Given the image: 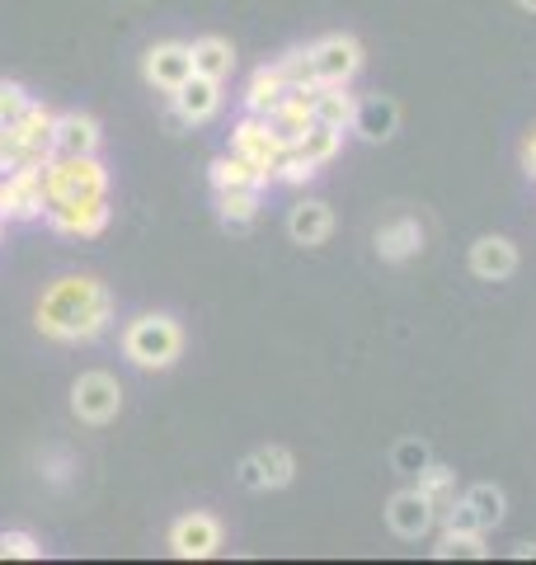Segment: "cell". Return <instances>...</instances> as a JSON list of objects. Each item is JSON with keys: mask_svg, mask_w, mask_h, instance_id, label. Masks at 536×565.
<instances>
[{"mask_svg": "<svg viewBox=\"0 0 536 565\" xmlns=\"http://www.w3.org/2000/svg\"><path fill=\"white\" fill-rule=\"evenodd\" d=\"M207 180H212V189H217V193H222V189H264V184H274L259 166H249L245 156H236V151L217 156V161L207 166Z\"/></svg>", "mask_w": 536, "mask_h": 565, "instance_id": "ffe728a7", "label": "cell"}, {"mask_svg": "<svg viewBox=\"0 0 536 565\" xmlns=\"http://www.w3.org/2000/svg\"><path fill=\"white\" fill-rule=\"evenodd\" d=\"M390 467L400 476H419V471L433 467V452H428L424 438H400V444L390 448Z\"/></svg>", "mask_w": 536, "mask_h": 565, "instance_id": "484cf974", "label": "cell"}, {"mask_svg": "<svg viewBox=\"0 0 536 565\" xmlns=\"http://www.w3.org/2000/svg\"><path fill=\"white\" fill-rule=\"evenodd\" d=\"M315 170H320V166H311L297 147H288V151H282V161H278V184H297V189H301V184L315 180Z\"/></svg>", "mask_w": 536, "mask_h": 565, "instance_id": "f1b7e54d", "label": "cell"}, {"mask_svg": "<svg viewBox=\"0 0 536 565\" xmlns=\"http://www.w3.org/2000/svg\"><path fill=\"white\" fill-rule=\"evenodd\" d=\"M315 90H320V85H292V90L282 95L278 109L268 114V128L278 132L282 147H297L301 132L315 122Z\"/></svg>", "mask_w": 536, "mask_h": 565, "instance_id": "30bf717a", "label": "cell"}, {"mask_svg": "<svg viewBox=\"0 0 536 565\" xmlns=\"http://www.w3.org/2000/svg\"><path fill=\"white\" fill-rule=\"evenodd\" d=\"M231 151L236 156H245L249 166H259L268 180L278 184V161H282V141H278V132L268 128V118H255V114H245L236 128H231Z\"/></svg>", "mask_w": 536, "mask_h": 565, "instance_id": "5b68a950", "label": "cell"}, {"mask_svg": "<svg viewBox=\"0 0 536 565\" xmlns=\"http://www.w3.org/2000/svg\"><path fill=\"white\" fill-rule=\"evenodd\" d=\"M99 151V122L89 114H57L52 118L47 156H95Z\"/></svg>", "mask_w": 536, "mask_h": 565, "instance_id": "4fadbf2b", "label": "cell"}, {"mask_svg": "<svg viewBox=\"0 0 536 565\" xmlns=\"http://www.w3.org/2000/svg\"><path fill=\"white\" fill-rule=\"evenodd\" d=\"M513 556H517V561H527V556L536 561V542H523V546H517V552H513Z\"/></svg>", "mask_w": 536, "mask_h": 565, "instance_id": "836d02e7", "label": "cell"}, {"mask_svg": "<svg viewBox=\"0 0 536 565\" xmlns=\"http://www.w3.org/2000/svg\"><path fill=\"white\" fill-rule=\"evenodd\" d=\"M170 552L179 561H207L222 552V523L212 514H184L170 523Z\"/></svg>", "mask_w": 536, "mask_h": 565, "instance_id": "ba28073f", "label": "cell"}, {"mask_svg": "<svg viewBox=\"0 0 536 565\" xmlns=\"http://www.w3.org/2000/svg\"><path fill=\"white\" fill-rule=\"evenodd\" d=\"M47 226L57 236H81V241H89V236H104L109 232V222H114V207H109V199H89V203H47Z\"/></svg>", "mask_w": 536, "mask_h": 565, "instance_id": "52a82bcc", "label": "cell"}, {"mask_svg": "<svg viewBox=\"0 0 536 565\" xmlns=\"http://www.w3.org/2000/svg\"><path fill=\"white\" fill-rule=\"evenodd\" d=\"M274 66L282 71V81H288V85H315V71H311V47H297V52H288V57H278Z\"/></svg>", "mask_w": 536, "mask_h": 565, "instance_id": "1f68e13d", "label": "cell"}, {"mask_svg": "<svg viewBox=\"0 0 536 565\" xmlns=\"http://www.w3.org/2000/svg\"><path fill=\"white\" fill-rule=\"evenodd\" d=\"M471 274L485 282H504L517 274V245L508 236H480L471 245Z\"/></svg>", "mask_w": 536, "mask_h": 565, "instance_id": "9a60e30c", "label": "cell"}, {"mask_svg": "<svg viewBox=\"0 0 536 565\" xmlns=\"http://www.w3.org/2000/svg\"><path fill=\"white\" fill-rule=\"evenodd\" d=\"M353 114H357V99L349 95V85H320V90H315V122L349 132Z\"/></svg>", "mask_w": 536, "mask_h": 565, "instance_id": "7402d4cb", "label": "cell"}, {"mask_svg": "<svg viewBox=\"0 0 536 565\" xmlns=\"http://www.w3.org/2000/svg\"><path fill=\"white\" fill-rule=\"evenodd\" d=\"M141 71H147V81L156 85V90L174 95L179 85L193 76V47L189 43H156L147 52V66H141Z\"/></svg>", "mask_w": 536, "mask_h": 565, "instance_id": "7c38bea8", "label": "cell"}, {"mask_svg": "<svg viewBox=\"0 0 536 565\" xmlns=\"http://www.w3.org/2000/svg\"><path fill=\"white\" fill-rule=\"evenodd\" d=\"M122 353L147 367V373H160V367H170L179 353H184V330L170 316H137V321L122 330Z\"/></svg>", "mask_w": 536, "mask_h": 565, "instance_id": "3957f363", "label": "cell"}, {"mask_svg": "<svg viewBox=\"0 0 536 565\" xmlns=\"http://www.w3.org/2000/svg\"><path fill=\"white\" fill-rule=\"evenodd\" d=\"M114 321V297L99 278H57L39 302V330L57 344H85Z\"/></svg>", "mask_w": 536, "mask_h": 565, "instance_id": "6da1fadb", "label": "cell"}, {"mask_svg": "<svg viewBox=\"0 0 536 565\" xmlns=\"http://www.w3.org/2000/svg\"><path fill=\"white\" fill-rule=\"evenodd\" d=\"M43 184H47V203L109 199V170L99 166V156H47Z\"/></svg>", "mask_w": 536, "mask_h": 565, "instance_id": "7a4b0ae2", "label": "cell"}, {"mask_svg": "<svg viewBox=\"0 0 536 565\" xmlns=\"http://www.w3.org/2000/svg\"><path fill=\"white\" fill-rule=\"evenodd\" d=\"M353 132L363 141H390L400 132V104L390 95L363 99V104H357V114H353Z\"/></svg>", "mask_w": 536, "mask_h": 565, "instance_id": "2e32d148", "label": "cell"}, {"mask_svg": "<svg viewBox=\"0 0 536 565\" xmlns=\"http://www.w3.org/2000/svg\"><path fill=\"white\" fill-rule=\"evenodd\" d=\"M467 500L480 509V519H485L490 527H499V523H504V490H499V486L480 481V486H471V490H467Z\"/></svg>", "mask_w": 536, "mask_h": 565, "instance_id": "83f0119b", "label": "cell"}, {"mask_svg": "<svg viewBox=\"0 0 536 565\" xmlns=\"http://www.w3.org/2000/svg\"><path fill=\"white\" fill-rule=\"evenodd\" d=\"M339 147H344V132L325 128V122H311V128L301 132V141H297V151L307 156L311 166H330L334 156H339Z\"/></svg>", "mask_w": 536, "mask_h": 565, "instance_id": "d4e9b609", "label": "cell"}, {"mask_svg": "<svg viewBox=\"0 0 536 565\" xmlns=\"http://www.w3.org/2000/svg\"><path fill=\"white\" fill-rule=\"evenodd\" d=\"M334 232V212L330 203H320V199H307V203H297L288 212V236L297 245H325Z\"/></svg>", "mask_w": 536, "mask_h": 565, "instance_id": "e0dca14e", "label": "cell"}, {"mask_svg": "<svg viewBox=\"0 0 536 565\" xmlns=\"http://www.w3.org/2000/svg\"><path fill=\"white\" fill-rule=\"evenodd\" d=\"M424 250V226L415 217H390L382 232H377V255L400 264V259H415Z\"/></svg>", "mask_w": 536, "mask_h": 565, "instance_id": "ac0fdd59", "label": "cell"}, {"mask_svg": "<svg viewBox=\"0 0 536 565\" xmlns=\"http://www.w3.org/2000/svg\"><path fill=\"white\" fill-rule=\"evenodd\" d=\"M523 166L532 170V180H536V132L527 137V147H523Z\"/></svg>", "mask_w": 536, "mask_h": 565, "instance_id": "d6a6232c", "label": "cell"}, {"mask_svg": "<svg viewBox=\"0 0 536 565\" xmlns=\"http://www.w3.org/2000/svg\"><path fill=\"white\" fill-rule=\"evenodd\" d=\"M386 523H390V533H396L400 542H419V537H428V527L438 523V514H433V504H428L424 494H419V486H415V490L390 494Z\"/></svg>", "mask_w": 536, "mask_h": 565, "instance_id": "8fae6325", "label": "cell"}, {"mask_svg": "<svg viewBox=\"0 0 536 565\" xmlns=\"http://www.w3.org/2000/svg\"><path fill=\"white\" fill-rule=\"evenodd\" d=\"M419 494L433 504V514L442 519L447 509L457 504V471L452 467H438V462L428 467V471H419Z\"/></svg>", "mask_w": 536, "mask_h": 565, "instance_id": "cb8c5ba5", "label": "cell"}, {"mask_svg": "<svg viewBox=\"0 0 536 565\" xmlns=\"http://www.w3.org/2000/svg\"><path fill=\"white\" fill-rule=\"evenodd\" d=\"M122 411V386L109 373H81L71 386V415L81 424H109Z\"/></svg>", "mask_w": 536, "mask_h": 565, "instance_id": "277c9868", "label": "cell"}, {"mask_svg": "<svg viewBox=\"0 0 536 565\" xmlns=\"http://www.w3.org/2000/svg\"><path fill=\"white\" fill-rule=\"evenodd\" d=\"M438 561H480L485 556V533H442V542L433 546Z\"/></svg>", "mask_w": 536, "mask_h": 565, "instance_id": "4316f807", "label": "cell"}, {"mask_svg": "<svg viewBox=\"0 0 536 565\" xmlns=\"http://www.w3.org/2000/svg\"><path fill=\"white\" fill-rule=\"evenodd\" d=\"M517 6H523V10H532V14H536V0H517Z\"/></svg>", "mask_w": 536, "mask_h": 565, "instance_id": "e575fe53", "label": "cell"}, {"mask_svg": "<svg viewBox=\"0 0 536 565\" xmlns=\"http://www.w3.org/2000/svg\"><path fill=\"white\" fill-rule=\"evenodd\" d=\"M29 104H33V95L24 90L20 81H0V128H10V122L29 109Z\"/></svg>", "mask_w": 536, "mask_h": 565, "instance_id": "f546056e", "label": "cell"}, {"mask_svg": "<svg viewBox=\"0 0 536 565\" xmlns=\"http://www.w3.org/2000/svg\"><path fill=\"white\" fill-rule=\"evenodd\" d=\"M170 99H174V118L179 122H207L212 114L222 109V81L199 76V71H193V76L179 85Z\"/></svg>", "mask_w": 536, "mask_h": 565, "instance_id": "5bb4252c", "label": "cell"}, {"mask_svg": "<svg viewBox=\"0 0 536 565\" xmlns=\"http://www.w3.org/2000/svg\"><path fill=\"white\" fill-rule=\"evenodd\" d=\"M297 476V457L282 444H268L259 452H249L240 462V486L245 490H282Z\"/></svg>", "mask_w": 536, "mask_h": 565, "instance_id": "9c48e42d", "label": "cell"}, {"mask_svg": "<svg viewBox=\"0 0 536 565\" xmlns=\"http://www.w3.org/2000/svg\"><path fill=\"white\" fill-rule=\"evenodd\" d=\"M292 85L282 81V71L278 66H259L255 76H249V90H245V114H255V118H268L282 104V95H288Z\"/></svg>", "mask_w": 536, "mask_h": 565, "instance_id": "d6986e66", "label": "cell"}, {"mask_svg": "<svg viewBox=\"0 0 536 565\" xmlns=\"http://www.w3.org/2000/svg\"><path fill=\"white\" fill-rule=\"evenodd\" d=\"M259 203H264V189H222L217 217H222L226 232H245V226L259 217Z\"/></svg>", "mask_w": 536, "mask_h": 565, "instance_id": "44dd1931", "label": "cell"}, {"mask_svg": "<svg viewBox=\"0 0 536 565\" xmlns=\"http://www.w3.org/2000/svg\"><path fill=\"white\" fill-rule=\"evenodd\" d=\"M43 542L33 533H0V561H39Z\"/></svg>", "mask_w": 536, "mask_h": 565, "instance_id": "4dcf8cb0", "label": "cell"}, {"mask_svg": "<svg viewBox=\"0 0 536 565\" xmlns=\"http://www.w3.org/2000/svg\"><path fill=\"white\" fill-rule=\"evenodd\" d=\"M363 66V47H357L349 33H330V39L311 43V71L315 85H349Z\"/></svg>", "mask_w": 536, "mask_h": 565, "instance_id": "8992f818", "label": "cell"}, {"mask_svg": "<svg viewBox=\"0 0 536 565\" xmlns=\"http://www.w3.org/2000/svg\"><path fill=\"white\" fill-rule=\"evenodd\" d=\"M193 71H199V76H212V81H226L231 71H236V47L226 39H217V33H207V39L193 43Z\"/></svg>", "mask_w": 536, "mask_h": 565, "instance_id": "603a6c76", "label": "cell"}]
</instances>
